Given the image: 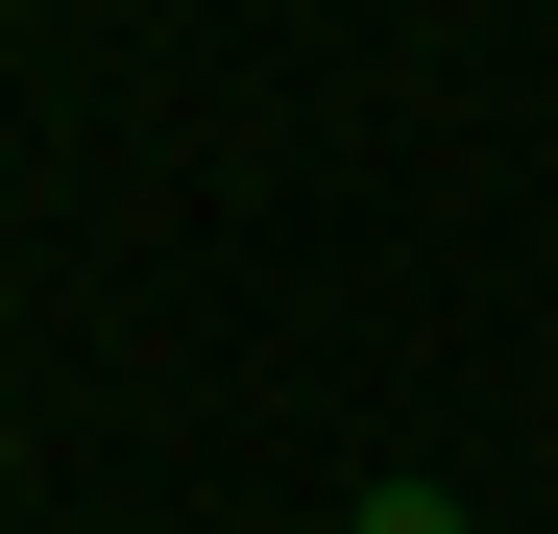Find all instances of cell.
Wrapping results in <instances>:
<instances>
[{
  "mask_svg": "<svg viewBox=\"0 0 558 534\" xmlns=\"http://www.w3.org/2000/svg\"><path fill=\"white\" fill-rule=\"evenodd\" d=\"M340 534H461V486H437V462H389V486H364Z\"/></svg>",
  "mask_w": 558,
  "mask_h": 534,
  "instance_id": "6da1fadb",
  "label": "cell"
}]
</instances>
